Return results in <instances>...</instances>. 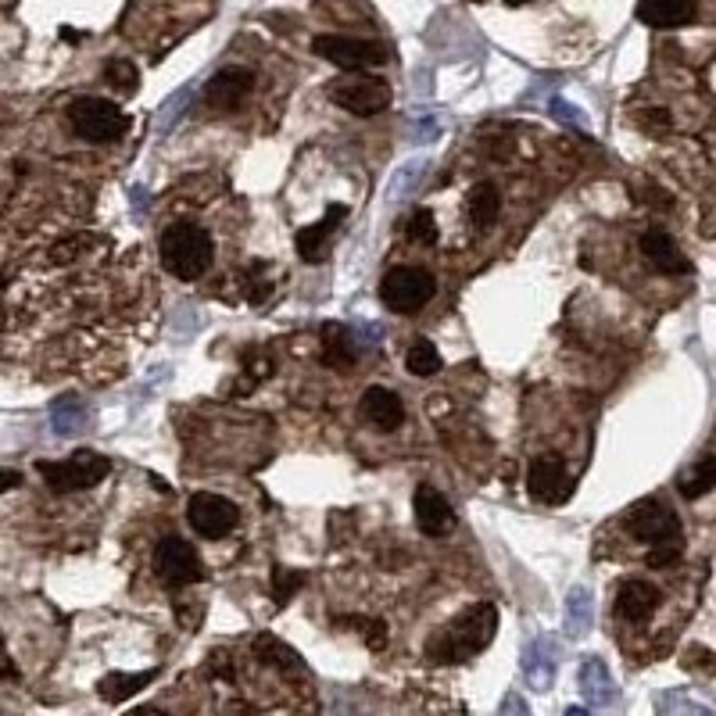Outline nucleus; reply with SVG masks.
<instances>
[{"label": "nucleus", "instance_id": "1", "mask_svg": "<svg viewBox=\"0 0 716 716\" xmlns=\"http://www.w3.org/2000/svg\"><path fill=\"white\" fill-rule=\"evenodd\" d=\"M498 631V609L491 602H476L463 616H455L434 642H426L430 663H466L495 642Z\"/></svg>", "mask_w": 716, "mask_h": 716}, {"label": "nucleus", "instance_id": "2", "mask_svg": "<svg viewBox=\"0 0 716 716\" xmlns=\"http://www.w3.org/2000/svg\"><path fill=\"white\" fill-rule=\"evenodd\" d=\"M162 265L165 273H172L177 280H201L215 262V244L209 230H201L198 222H172V226L162 233Z\"/></svg>", "mask_w": 716, "mask_h": 716}, {"label": "nucleus", "instance_id": "3", "mask_svg": "<svg viewBox=\"0 0 716 716\" xmlns=\"http://www.w3.org/2000/svg\"><path fill=\"white\" fill-rule=\"evenodd\" d=\"M37 473L47 481V487L58 491V495H72V491L98 487L111 473V458L90 452V448H79L72 458H65V463H47V458H40Z\"/></svg>", "mask_w": 716, "mask_h": 716}, {"label": "nucleus", "instance_id": "4", "mask_svg": "<svg viewBox=\"0 0 716 716\" xmlns=\"http://www.w3.org/2000/svg\"><path fill=\"white\" fill-rule=\"evenodd\" d=\"M69 122L90 143H111L130 130V115L115 101H104V98H75L69 104Z\"/></svg>", "mask_w": 716, "mask_h": 716}, {"label": "nucleus", "instance_id": "5", "mask_svg": "<svg viewBox=\"0 0 716 716\" xmlns=\"http://www.w3.org/2000/svg\"><path fill=\"white\" fill-rule=\"evenodd\" d=\"M434 294H437V280L420 265H394L391 273L380 280V301H384L391 312H402V315L420 312Z\"/></svg>", "mask_w": 716, "mask_h": 716}, {"label": "nucleus", "instance_id": "6", "mask_svg": "<svg viewBox=\"0 0 716 716\" xmlns=\"http://www.w3.org/2000/svg\"><path fill=\"white\" fill-rule=\"evenodd\" d=\"M312 51L320 54L330 65H337L344 72H362L376 69L391 58V51L376 40H359V37H341V33H323L312 40Z\"/></svg>", "mask_w": 716, "mask_h": 716}, {"label": "nucleus", "instance_id": "7", "mask_svg": "<svg viewBox=\"0 0 716 716\" xmlns=\"http://www.w3.org/2000/svg\"><path fill=\"white\" fill-rule=\"evenodd\" d=\"M330 101L359 119H373L391 104V87L376 75H344L330 83Z\"/></svg>", "mask_w": 716, "mask_h": 716}, {"label": "nucleus", "instance_id": "8", "mask_svg": "<svg viewBox=\"0 0 716 716\" xmlns=\"http://www.w3.org/2000/svg\"><path fill=\"white\" fill-rule=\"evenodd\" d=\"M627 523V531L645 541V545H677L680 541V520L670 505H663L656 498H645L631 508V513L624 516Z\"/></svg>", "mask_w": 716, "mask_h": 716}, {"label": "nucleus", "instance_id": "9", "mask_svg": "<svg viewBox=\"0 0 716 716\" xmlns=\"http://www.w3.org/2000/svg\"><path fill=\"white\" fill-rule=\"evenodd\" d=\"M154 573L162 577L165 587H186L204 577V566L198 552L183 537H162L154 548Z\"/></svg>", "mask_w": 716, "mask_h": 716}, {"label": "nucleus", "instance_id": "10", "mask_svg": "<svg viewBox=\"0 0 716 716\" xmlns=\"http://www.w3.org/2000/svg\"><path fill=\"white\" fill-rule=\"evenodd\" d=\"M186 520L201 537H226L236 527V505L212 491H198L186 505Z\"/></svg>", "mask_w": 716, "mask_h": 716}, {"label": "nucleus", "instance_id": "11", "mask_svg": "<svg viewBox=\"0 0 716 716\" xmlns=\"http://www.w3.org/2000/svg\"><path fill=\"white\" fill-rule=\"evenodd\" d=\"M527 491H531V498L545 502V505H563L573 495V476L566 473L559 458L541 455L527 470Z\"/></svg>", "mask_w": 716, "mask_h": 716}, {"label": "nucleus", "instance_id": "12", "mask_svg": "<svg viewBox=\"0 0 716 716\" xmlns=\"http://www.w3.org/2000/svg\"><path fill=\"white\" fill-rule=\"evenodd\" d=\"M559 670V642L552 634H541L527 648H523V680L534 692H548Z\"/></svg>", "mask_w": 716, "mask_h": 716}, {"label": "nucleus", "instance_id": "13", "mask_svg": "<svg viewBox=\"0 0 716 716\" xmlns=\"http://www.w3.org/2000/svg\"><path fill=\"white\" fill-rule=\"evenodd\" d=\"M412 508H416V527L430 537H444L452 531L455 523V508L452 502L441 495L437 487L420 484L416 487V498H412Z\"/></svg>", "mask_w": 716, "mask_h": 716}, {"label": "nucleus", "instance_id": "14", "mask_svg": "<svg viewBox=\"0 0 716 716\" xmlns=\"http://www.w3.org/2000/svg\"><path fill=\"white\" fill-rule=\"evenodd\" d=\"M251 90H254L251 69H222L204 83V101H209V108L226 111V108L244 104L251 98Z\"/></svg>", "mask_w": 716, "mask_h": 716}, {"label": "nucleus", "instance_id": "15", "mask_svg": "<svg viewBox=\"0 0 716 716\" xmlns=\"http://www.w3.org/2000/svg\"><path fill=\"white\" fill-rule=\"evenodd\" d=\"M359 416L370 426L391 434V430H397L405 423V405H402V397H397L394 391H387V387H365L362 402H359Z\"/></svg>", "mask_w": 716, "mask_h": 716}, {"label": "nucleus", "instance_id": "16", "mask_svg": "<svg viewBox=\"0 0 716 716\" xmlns=\"http://www.w3.org/2000/svg\"><path fill=\"white\" fill-rule=\"evenodd\" d=\"M347 219V209L344 204H330L326 215L315 222V226H305V230H298L294 236V248L298 254L305 262H323L326 259V248H330V236L337 233V226Z\"/></svg>", "mask_w": 716, "mask_h": 716}, {"label": "nucleus", "instance_id": "17", "mask_svg": "<svg viewBox=\"0 0 716 716\" xmlns=\"http://www.w3.org/2000/svg\"><path fill=\"white\" fill-rule=\"evenodd\" d=\"M659 609V592L648 581H624L616 592V616L627 624H645Z\"/></svg>", "mask_w": 716, "mask_h": 716}, {"label": "nucleus", "instance_id": "18", "mask_svg": "<svg viewBox=\"0 0 716 716\" xmlns=\"http://www.w3.org/2000/svg\"><path fill=\"white\" fill-rule=\"evenodd\" d=\"M581 695L587 698V706H595V709H609V706H616V698H619L609 666L602 659H595V656H587L581 663Z\"/></svg>", "mask_w": 716, "mask_h": 716}, {"label": "nucleus", "instance_id": "19", "mask_svg": "<svg viewBox=\"0 0 716 716\" xmlns=\"http://www.w3.org/2000/svg\"><path fill=\"white\" fill-rule=\"evenodd\" d=\"M642 251H645V259L659 269V273H688V259H684V251L677 248V241L666 230L659 226H652L642 233Z\"/></svg>", "mask_w": 716, "mask_h": 716}, {"label": "nucleus", "instance_id": "20", "mask_svg": "<svg viewBox=\"0 0 716 716\" xmlns=\"http://www.w3.org/2000/svg\"><path fill=\"white\" fill-rule=\"evenodd\" d=\"M695 0H638V19L652 29H677L695 22Z\"/></svg>", "mask_w": 716, "mask_h": 716}, {"label": "nucleus", "instance_id": "21", "mask_svg": "<svg viewBox=\"0 0 716 716\" xmlns=\"http://www.w3.org/2000/svg\"><path fill=\"white\" fill-rule=\"evenodd\" d=\"M323 359H326V365H333V370H352L355 359H359L355 333L337 326V323H326L323 326Z\"/></svg>", "mask_w": 716, "mask_h": 716}, {"label": "nucleus", "instance_id": "22", "mask_svg": "<svg viewBox=\"0 0 716 716\" xmlns=\"http://www.w3.org/2000/svg\"><path fill=\"white\" fill-rule=\"evenodd\" d=\"M466 212H470V219H473L476 230H487L491 222L498 219V212H502V194H498V186L487 183V180L473 183V190L466 194Z\"/></svg>", "mask_w": 716, "mask_h": 716}, {"label": "nucleus", "instance_id": "23", "mask_svg": "<svg viewBox=\"0 0 716 716\" xmlns=\"http://www.w3.org/2000/svg\"><path fill=\"white\" fill-rule=\"evenodd\" d=\"M51 426H54L58 437H75V434H83V426H87V405H83V397H75V394L58 397V402L51 405Z\"/></svg>", "mask_w": 716, "mask_h": 716}, {"label": "nucleus", "instance_id": "24", "mask_svg": "<svg viewBox=\"0 0 716 716\" xmlns=\"http://www.w3.org/2000/svg\"><path fill=\"white\" fill-rule=\"evenodd\" d=\"M158 677V670H143V674H108L101 677L98 684V695L104 698V703H125V698H133L140 688H148V684Z\"/></svg>", "mask_w": 716, "mask_h": 716}, {"label": "nucleus", "instance_id": "25", "mask_svg": "<svg viewBox=\"0 0 716 716\" xmlns=\"http://www.w3.org/2000/svg\"><path fill=\"white\" fill-rule=\"evenodd\" d=\"M592 619H595V598L587 587H573L566 595V634L569 638H584L592 631Z\"/></svg>", "mask_w": 716, "mask_h": 716}, {"label": "nucleus", "instance_id": "26", "mask_svg": "<svg viewBox=\"0 0 716 716\" xmlns=\"http://www.w3.org/2000/svg\"><path fill=\"white\" fill-rule=\"evenodd\" d=\"M716 487V458L706 455V458H698V463L680 476L677 481V491H680V498H688V502H698V498H706L709 491Z\"/></svg>", "mask_w": 716, "mask_h": 716}, {"label": "nucleus", "instance_id": "27", "mask_svg": "<svg viewBox=\"0 0 716 716\" xmlns=\"http://www.w3.org/2000/svg\"><path fill=\"white\" fill-rule=\"evenodd\" d=\"M254 656H259L262 663H273V666H280V670H301V656L291 648V645H283V642H276L273 634H262V638H254Z\"/></svg>", "mask_w": 716, "mask_h": 716}, {"label": "nucleus", "instance_id": "28", "mask_svg": "<svg viewBox=\"0 0 716 716\" xmlns=\"http://www.w3.org/2000/svg\"><path fill=\"white\" fill-rule=\"evenodd\" d=\"M405 365H409V373L412 376H434L441 373V352L430 341H416L409 347V355H405Z\"/></svg>", "mask_w": 716, "mask_h": 716}, {"label": "nucleus", "instance_id": "29", "mask_svg": "<svg viewBox=\"0 0 716 716\" xmlns=\"http://www.w3.org/2000/svg\"><path fill=\"white\" fill-rule=\"evenodd\" d=\"M104 79L111 83V90L115 93H137V87H140V72H137V65L133 61H125V58H115V61H108L104 65Z\"/></svg>", "mask_w": 716, "mask_h": 716}, {"label": "nucleus", "instance_id": "30", "mask_svg": "<svg viewBox=\"0 0 716 716\" xmlns=\"http://www.w3.org/2000/svg\"><path fill=\"white\" fill-rule=\"evenodd\" d=\"M405 236L412 244H434L437 241V219L430 209H416L405 219Z\"/></svg>", "mask_w": 716, "mask_h": 716}, {"label": "nucleus", "instance_id": "31", "mask_svg": "<svg viewBox=\"0 0 716 716\" xmlns=\"http://www.w3.org/2000/svg\"><path fill=\"white\" fill-rule=\"evenodd\" d=\"M305 573L301 569H286V566H273V595H276V602L280 606H286V602H291L301 587H305Z\"/></svg>", "mask_w": 716, "mask_h": 716}, {"label": "nucleus", "instance_id": "32", "mask_svg": "<svg viewBox=\"0 0 716 716\" xmlns=\"http://www.w3.org/2000/svg\"><path fill=\"white\" fill-rule=\"evenodd\" d=\"M548 111L555 119H559L563 125H569V130H577V133H592V122H587V115L577 108V104H569V101H563V98H555L552 104H548Z\"/></svg>", "mask_w": 716, "mask_h": 716}, {"label": "nucleus", "instance_id": "33", "mask_svg": "<svg viewBox=\"0 0 716 716\" xmlns=\"http://www.w3.org/2000/svg\"><path fill=\"white\" fill-rule=\"evenodd\" d=\"M638 125L648 137H663L674 125V119H670V111H666V108H642L638 111Z\"/></svg>", "mask_w": 716, "mask_h": 716}, {"label": "nucleus", "instance_id": "34", "mask_svg": "<svg viewBox=\"0 0 716 716\" xmlns=\"http://www.w3.org/2000/svg\"><path fill=\"white\" fill-rule=\"evenodd\" d=\"M659 716H713L706 706L692 703V698H680V695H666L663 698V713Z\"/></svg>", "mask_w": 716, "mask_h": 716}, {"label": "nucleus", "instance_id": "35", "mask_svg": "<svg viewBox=\"0 0 716 716\" xmlns=\"http://www.w3.org/2000/svg\"><path fill=\"white\" fill-rule=\"evenodd\" d=\"M359 627L365 631V645H370L373 652H384L387 648V624H384V619L359 616Z\"/></svg>", "mask_w": 716, "mask_h": 716}, {"label": "nucleus", "instance_id": "36", "mask_svg": "<svg viewBox=\"0 0 716 716\" xmlns=\"http://www.w3.org/2000/svg\"><path fill=\"white\" fill-rule=\"evenodd\" d=\"M645 563H648L652 569H666V566L680 563V541H677V545H652V552H648Z\"/></svg>", "mask_w": 716, "mask_h": 716}, {"label": "nucleus", "instance_id": "37", "mask_svg": "<svg viewBox=\"0 0 716 716\" xmlns=\"http://www.w3.org/2000/svg\"><path fill=\"white\" fill-rule=\"evenodd\" d=\"M498 716H534V713H531V706H527V698L516 695V692H508V695L502 698V706H498Z\"/></svg>", "mask_w": 716, "mask_h": 716}, {"label": "nucleus", "instance_id": "38", "mask_svg": "<svg viewBox=\"0 0 716 716\" xmlns=\"http://www.w3.org/2000/svg\"><path fill=\"white\" fill-rule=\"evenodd\" d=\"M14 677H19V666H14V659H11V652H8L4 638H0V680H14Z\"/></svg>", "mask_w": 716, "mask_h": 716}, {"label": "nucleus", "instance_id": "39", "mask_svg": "<svg viewBox=\"0 0 716 716\" xmlns=\"http://www.w3.org/2000/svg\"><path fill=\"white\" fill-rule=\"evenodd\" d=\"M437 133H441V122L430 119V122H420V125H416V137H412V140L426 143V140H437Z\"/></svg>", "mask_w": 716, "mask_h": 716}, {"label": "nucleus", "instance_id": "40", "mask_svg": "<svg viewBox=\"0 0 716 716\" xmlns=\"http://www.w3.org/2000/svg\"><path fill=\"white\" fill-rule=\"evenodd\" d=\"M22 484V473L19 470H0V495H4V491H14Z\"/></svg>", "mask_w": 716, "mask_h": 716}, {"label": "nucleus", "instance_id": "41", "mask_svg": "<svg viewBox=\"0 0 716 716\" xmlns=\"http://www.w3.org/2000/svg\"><path fill=\"white\" fill-rule=\"evenodd\" d=\"M125 716H165V713L154 709V706H143V709H133V713H125Z\"/></svg>", "mask_w": 716, "mask_h": 716}, {"label": "nucleus", "instance_id": "42", "mask_svg": "<svg viewBox=\"0 0 716 716\" xmlns=\"http://www.w3.org/2000/svg\"><path fill=\"white\" fill-rule=\"evenodd\" d=\"M566 716H592V713H587V709H577V706H569V709H566Z\"/></svg>", "mask_w": 716, "mask_h": 716}, {"label": "nucleus", "instance_id": "43", "mask_svg": "<svg viewBox=\"0 0 716 716\" xmlns=\"http://www.w3.org/2000/svg\"><path fill=\"white\" fill-rule=\"evenodd\" d=\"M508 8H520V4H531V0H505Z\"/></svg>", "mask_w": 716, "mask_h": 716}, {"label": "nucleus", "instance_id": "44", "mask_svg": "<svg viewBox=\"0 0 716 716\" xmlns=\"http://www.w3.org/2000/svg\"><path fill=\"white\" fill-rule=\"evenodd\" d=\"M0 286H4V273H0Z\"/></svg>", "mask_w": 716, "mask_h": 716}]
</instances>
